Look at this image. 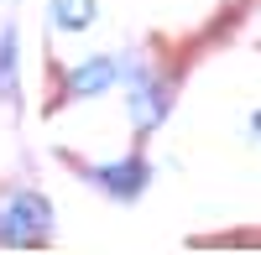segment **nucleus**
Returning <instances> with one entry per match:
<instances>
[{
	"mask_svg": "<svg viewBox=\"0 0 261 255\" xmlns=\"http://www.w3.org/2000/svg\"><path fill=\"white\" fill-rule=\"evenodd\" d=\"M53 229V208L42 193H16L0 214V240L6 245H32V240H47Z\"/></svg>",
	"mask_w": 261,
	"mask_h": 255,
	"instance_id": "f257e3e1",
	"label": "nucleus"
},
{
	"mask_svg": "<svg viewBox=\"0 0 261 255\" xmlns=\"http://www.w3.org/2000/svg\"><path fill=\"white\" fill-rule=\"evenodd\" d=\"M120 73H125V62H120V57H94V62H84V68H73V83H68V89H73L79 99H89V94L115 89Z\"/></svg>",
	"mask_w": 261,
	"mask_h": 255,
	"instance_id": "f03ea898",
	"label": "nucleus"
},
{
	"mask_svg": "<svg viewBox=\"0 0 261 255\" xmlns=\"http://www.w3.org/2000/svg\"><path fill=\"white\" fill-rule=\"evenodd\" d=\"M94 182H105L110 193H120V198H136L141 187H146V162H120V167H99L94 172Z\"/></svg>",
	"mask_w": 261,
	"mask_h": 255,
	"instance_id": "7ed1b4c3",
	"label": "nucleus"
},
{
	"mask_svg": "<svg viewBox=\"0 0 261 255\" xmlns=\"http://www.w3.org/2000/svg\"><path fill=\"white\" fill-rule=\"evenodd\" d=\"M94 21V0H53V26L58 31H84Z\"/></svg>",
	"mask_w": 261,
	"mask_h": 255,
	"instance_id": "20e7f679",
	"label": "nucleus"
},
{
	"mask_svg": "<svg viewBox=\"0 0 261 255\" xmlns=\"http://www.w3.org/2000/svg\"><path fill=\"white\" fill-rule=\"evenodd\" d=\"M130 115H136V125H141V131H151V125H157V115H162V94L151 89V83L130 89Z\"/></svg>",
	"mask_w": 261,
	"mask_h": 255,
	"instance_id": "39448f33",
	"label": "nucleus"
},
{
	"mask_svg": "<svg viewBox=\"0 0 261 255\" xmlns=\"http://www.w3.org/2000/svg\"><path fill=\"white\" fill-rule=\"evenodd\" d=\"M0 99H16V26L0 37Z\"/></svg>",
	"mask_w": 261,
	"mask_h": 255,
	"instance_id": "423d86ee",
	"label": "nucleus"
}]
</instances>
